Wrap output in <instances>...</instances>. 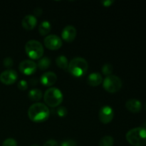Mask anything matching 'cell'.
<instances>
[{
	"label": "cell",
	"instance_id": "9c48e42d",
	"mask_svg": "<svg viewBox=\"0 0 146 146\" xmlns=\"http://www.w3.org/2000/svg\"><path fill=\"white\" fill-rule=\"evenodd\" d=\"M18 78L17 71L12 69H8L3 71L0 74V81L5 85H11L14 84Z\"/></svg>",
	"mask_w": 146,
	"mask_h": 146
},
{
	"label": "cell",
	"instance_id": "7402d4cb",
	"mask_svg": "<svg viewBox=\"0 0 146 146\" xmlns=\"http://www.w3.org/2000/svg\"><path fill=\"white\" fill-rule=\"evenodd\" d=\"M2 146H17V143L13 138H8L3 142Z\"/></svg>",
	"mask_w": 146,
	"mask_h": 146
},
{
	"label": "cell",
	"instance_id": "603a6c76",
	"mask_svg": "<svg viewBox=\"0 0 146 146\" xmlns=\"http://www.w3.org/2000/svg\"><path fill=\"white\" fill-rule=\"evenodd\" d=\"M17 87L21 91H26L28 88V84L24 80H21L17 84Z\"/></svg>",
	"mask_w": 146,
	"mask_h": 146
},
{
	"label": "cell",
	"instance_id": "8992f818",
	"mask_svg": "<svg viewBox=\"0 0 146 146\" xmlns=\"http://www.w3.org/2000/svg\"><path fill=\"white\" fill-rule=\"evenodd\" d=\"M123 83L119 77L114 75H110L104 79L103 86L108 92L114 94L121 90Z\"/></svg>",
	"mask_w": 146,
	"mask_h": 146
},
{
	"label": "cell",
	"instance_id": "9a60e30c",
	"mask_svg": "<svg viewBox=\"0 0 146 146\" xmlns=\"http://www.w3.org/2000/svg\"><path fill=\"white\" fill-rule=\"evenodd\" d=\"M102 81V76L99 73H92L88 77V84L91 86H98Z\"/></svg>",
	"mask_w": 146,
	"mask_h": 146
},
{
	"label": "cell",
	"instance_id": "ac0fdd59",
	"mask_svg": "<svg viewBox=\"0 0 146 146\" xmlns=\"http://www.w3.org/2000/svg\"><path fill=\"white\" fill-rule=\"evenodd\" d=\"M29 98L30 100L34 101H40L42 98V92L41 90L37 89V88H34V89L31 90L29 92Z\"/></svg>",
	"mask_w": 146,
	"mask_h": 146
},
{
	"label": "cell",
	"instance_id": "d6986e66",
	"mask_svg": "<svg viewBox=\"0 0 146 146\" xmlns=\"http://www.w3.org/2000/svg\"><path fill=\"white\" fill-rule=\"evenodd\" d=\"M51 65V60L48 57H44L38 61L37 67L41 70H46Z\"/></svg>",
	"mask_w": 146,
	"mask_h": 146
},
{
	"label": "cell",
	"instance_id": "4fadbf2b",
	"mask_svg": "<svg viewBox=\"0 0 146 146\" xmlns=\"http://www.w3.org/2000/svg\"><path fill=\"white\" fill-rule=\"evenodd\" d=\"M142 104L137 99H130L125 103V108L133 113H138L142 110Z\"/></svg>",
	"mask_w": 146,
	"mask_h": 146
},
{
	"label": "cell",
	"instance_id": "3957f363",
	"mask_svg": "<svg viewBox=\"0 0 146 146\" xmlns=\"http://www.w3.org/2000/svg\"><path fill=\"white\" fill-rule=\"evenodd\" d=\"M88 64L86 60L81 57L73 58L68 64V70L71 75L76 77H81L86 74Z\"/></svg>",
	"mask_w": 146,
	"mask_h": 146
},
{
	"label": "cell",
	"instance_id": "e0dca14e",
	"mask_svg": "<svg viewBox=\"0 0 146 146\" xmlns=\"http://www.w3.org/2000/svg\"><path fill=\"white\" fill-rule=\"evenodd\" d=\"M56 64L58 66V67H59L60 68L64 70L68 69V61L66 57L65 56H58V57L56 59Z\"/></svg>",
	"mask_w": 146,
	"mask_h": 146
},
{
	"label": "cell",
	"instance_id": "8fae6325",
	"mask_svg": "<svg viewBox=\"0 0 146 146\" xmlns=\"http://www.w3.org/2000/svg\"><path fill=\"white\" fill-rule=\"evenodd\" d=\"M77 31L76 28L73 26H66L64 27L61 32V36H62L63 40H64L66 42H72L75 39L76 36Z\"/></svg>",
	"mask_w": 146,
	"mask_h": 146
},
{
	"label": "cell",
	"instance_id": "7a4b0ae2",
	"mask_svg": "<svg viewBox=\"0 0 146 146\" xmlns=\"http://www.w3.org/2000/svg\"><path fill=\"white\" fill-rule=\"evenodd\" d=\"M127 141L133 146L146 145V128L138 127L130 130L125 135Z\"/></svg>",
	"mask_w": 146,
	"mask_h": 146
},
{
	"label": "cell",
	"instance_id": "5b68a950",
	"mask_svg": "<svg viewBox=\"0 0 146 146\" xmlns=\"http://www.w3.org/2000/svg\"><path fill=\"white\" fill-rule=\"evenodd\" d=\"M25 51L27 56L31 59H39L44 54V47L39 41L30 40L25 45Z\"/></svg>",
	"mask_w": 146,
	"mask_h": 146
},
{
	"label": "cell",
	"instance_id": "83f0119b",
	"mask_svg": "<svg viewBox=\"0 0 146 146\" xmlns=\"http://www.w3.org/2000/svg\"><path fill=\"white\" fill-rule=\"evenodd\" d=\"M113 2H114L113 1H111V0H107V1H102L101 3L104 4V7H110V6H111V4H112Z\"/></svg>",
	"mask_w": 146,
	"mask_h": 146
},
{
	"label": "cell",
	"instance_id": "277c9868",
	"mask_svg": "<svg viewBox=\"0 0 146 146\" xmlns=\"http://www.w3.org/2000/svg\"><path fill=\"white\" fill-rule=\"evenodd\" d=\"M44 100L47 106L55 108L59 106L63 101V94L58 88H50L44 94Z\"/></svg>",
	"mask_w": 146,
	"mask_h": 146
},
{
	"label": "cell",
	"instance_id": "52a82bcc",
	"mask_svg": "<svg viewBox=\"0 0 146 146\" xmlns=\"http://www.w3.org/2000/svg\"><path fill=\"white\" fill-rule=\"evenodd\" d=\"M44 45L48 49L58 50L62 46V41L61 38L56 35H48L44 38Z\"/></svg>",
	"mask_w": 146,
	"mask_h": 146
},
{
	"label": "cell",
	"instance_id": "d4e9b609",
	"mask_svg": "<svg viewBox=\"0 0 146 146\" xmlns=\"http://www.w3.org/2000/svg\"><path fill=\"white\" fill-rule=\"evenodd\" d=\"M13 64H14V61L11 57H7L4 59V66L7 68H11Z\"/></svg>",
	"mask_w": 146,
	"mask_h": 146
},
{
	"label": "cell",
	"instance_id": "ba28073f",
	"mask_svg": "<svg viewBox=\"0 0 146 146\" xmlns=\"http://www.w3.org/2000/svg\"><path fill=\"white\" fill-rule=\"evenodd\" d=\"M20 72L27 76H30L36 71L37 64L31 60H24L19 66Z\"/></svg>",
	"mask_w": 146,
	"mask_h": 146
},
{
	"label": "cell",
	"instance_id": "f546056e",
	"mask_svg": "<svg viewBox=\"0 0 146 146\" xmlns=\"http://www.w3.org/2000/svg\"><path fill=\"white\" fill-rule=\"evenodd\" d=\"M31 146H38V145H31Z\"/></svg>",
	"mask_w": 146,
	"mask_h": 146
},
{
	"label": "cell",
	"instance_id": "484cf974",
	"mask_svg": "<svg viewBox=\"0 0 146 146\" xmlns=\"http://www.w3.org/2000/svg\"><path fill=\"white\" fill-rule=\"evenodd\" d=\"M61 146H77V143L75 141L68 140V141H63L61 143Z\"/></svg>",
	"mask_w": 146,
	"mask_h": 146
},
{
	"label": "cell",
	"instance_id": "5bb4252c",
	"mask_svg": "<svg viewBox=\"0 0 146 146\" xmlns=\"http://www.w3.org/2000/svg\"><path fill=\"white\" fill-rule=\"evenodd\" d=\"M37 24V19L34 16L27 15L23 18L21 25L26 30H32L35 28Z\"/></svg>",
	"mask_w": 146,
	"mask_h": 146
},
{
	"label": "cell",
	"instance_id": "6da1fadb",
	"mask_svg": "<svg viewBox=\"0 0 146 146\" xmlns=\"http://www.w3.org/2000/svg\"><path fill=\"white\" fill-rule=\"evenodd\" d=\"M50 115V111L47 106L41 103L32 104L28 110V115L31 121L41 123L46 121Z\"/></svg>",
	"mask_w": 146,
	"mask_h": 146
},
{
	"label": "cell",
	"instance_id": "7c38bea8",
	"mask_svg": "<svg viewBox=\"0 0 146 146\" xmlns=\"http://www.w3.org/2000/svg\"><path fill=\"white\" fill-rule=\"evenodd\" d=\"M41 83L45 86H53L57 81V76L56 74L51 71L46 72L41 76Z\"/></svg>",
	"mask_w": 146,
	"mask_h": 146
},
{
	"label": "cell",
	"instance_id": "2e32d148",
	"mask_svg": "<svg viewBox=\"0 0 146 146\" xmlns=\"http://www.w3.org/2000/svg\"><path fill=\"white\" fill-rule=\"evenodd\" d=\"M51 25L48 21H44L38 26V32L41 36H46L51 31Z\"/></svg>",
	"mask_w": 146,
	"mask_h": 146
},
{
	"label": "cell",
	"instance_id": "44dd1931",
	"mask_svg": "<svg viewBox=\"0 0 146 146\" xmlns=\"http://www.w3.org/2000/svg\"><path fill=\"white\" fill-rule=\"evenodd\" d=\"M113 72V66L110 64H106L105 65H104V66L102 67V73L104 75L108 76L111 75Z\"/></svg>",
	"mask_w": 146,
	"mask_h": 146
},
{
	"label": "cell",
	"instance_id": "ffe728a7",
	"mask_svg": "<svg viewBox=\"0 0 146 146\" xmlns=\"http://www.w3.org/2000/svg\"><path fill=\"white\" fill-rule=\"evenodd\" d=\"M114 140L113 137L110 135L104 136L100 140L99 146H113V145Z\"/></svg>",
	"mask_w": 146,
	"mask_h": 146
},
{
	"label": "cell",
	"instance_id": "30bf717a",
	"mask_svg": "<svg viewBox=\"0 0 146 146\" xmlns=\"http://www.w3.org/2000/svg\"><path fill=\"white\" fill-rule=\"evenodd\" d=\"M113 118V110L108 106L102 107L99 111V119L104 124L109 123Z\"/></svg>",
	"mask_w": 146,
	"mask_h": 146
},
{
	"label": "cell",
	"instance_id": "f1b7e54d",
	"mask_svg": "<svg viewBox=\"0 0 146 146\" xmlns=\"http://www.w3.org/2000/svg\"><path fill=\"white\" fill-rule=\"evenodd\" d=\"M34 13L36 17H38V16H41V14H42V9L40 8H36L35 10H34Z\"/></svg>",
	"mask_w": 146,
	"mask_h": 146
},
{
	"label": "cell",
	"instance_id": "4dcf8cb0",
	"mask_svg": "<svg viewBox=\"0 0 146 146\" xmlns=\"http://www.w3.org/2000/svg\"><path fill=\"white\" fill-rule=\"evenodd\" d=\"M145 108H146V104H145Z\"/></svg>",
	"mask_w": 146,
	"mask_h": 146
},
{
	"label": "cell",
	"instance_id": "cb8c5ba5",
	"mask_svg": "<svg viewBox=\"0 0 146 146\" xmlns=\"http://www.w3.org/2000/svg\"><path fill=\"white\" fill-rule=\"evenodd\" d=\"M56 112L58 116L60 117L66 116V115H67V113H68V111H67L66 108L64 106L59 107V108L56 110Z\"/></svg>",
	"mask_w": 146,
	"mask_h": 146
},
{
	"label": "cell",
	"instance_id": "4316f807",
	"mask_svg": "<svg viewBox=\"0 0 146 146\" xmlns=\"http://www.w3.org/2000/svg\"><path fill=\"white\" fill-rule=\"evenodd\" d=\"M44 146H58V143L54 140H48L44 143Z\"/></svg>",
	"mask_w": 146,
	"mask_h": 146
}]
</instances>
